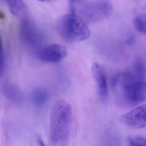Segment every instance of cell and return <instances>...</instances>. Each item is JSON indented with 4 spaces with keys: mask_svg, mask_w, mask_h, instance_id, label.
I'll list each match as a JSON object with an SVG mask.
<instances>
[{
    "mask_svg": "<svg viewBox=\"0 0 146 146\" xmlns=\"http://www.w3.org/2000/svg\"><path fill=\"white\" fill-rule=\"evenodd\" d=\"M111 85L116 103L120 107H133L146 99V82L136 80L129 73L115 75L111 78Z\"/></svg>",
    "mask_w": 146,
    "mask_h": 146,
    "instance_id": "6da1fadb",
    "label": "cell"
},
{
    "mask_svg": "<svg viewBox=\"0 0 146 146\" xmlns=\"http://www.w3.org/2000/svg\"><path fill=\"white\" fill-rule=\"evenodd\" d=\"M72 109L71 105L63 99L53 105L50 115V141L53 145L66 146L70 140Z\"/></svg>",
    "mask_w": 146,
    "mask_h": 146,
    "instance_id": "7a4b0ae2",
    "label": "cell"
},
{
    "mask_svg": "<svg viewBox=\"0 0 146 146\" xmlns=\"http://www.w3.org/2000/svg\"><path fill=\"white\" fill-rule=\"evenodd\" d=\"M57 27L60 36L67 42L84 41L90 36V30L86 22L76 13H71L61 17Z\"/></svg>",
    "mask_w": 146,
    "mask_h": 146,
    "instance_id": "3957f363",
    "label": "cell"
},
{
    "mask_svg": "<svg viewBox=\"0 0 146 146\" xmlns=\"http://www.w3.org/2000/svg\"><path fill=\"white\" fill-rule=\"evenodd\" d=\"M82 7L85 19L97 21L107 18L111 13L112 6L109 0H94L85 3Z\"/></svg>",
    "mask_w": 146,
    "mask_h": 146,
    "instance_id": "277c9868",
    "label": "cell"
},
{
    "mask_svg": "<svg viewBox=\"0 0 146 146\" xmlns=\"http://www.w3.org/2000/svg\"><path fill=\"white\" fill-rule=\"evenodd\" d=\"M123 124L132 128L140 129L146 127V105L123 114L119 118Z\"/></svg>",
    "mask_w": 146,
    "mask_h": 146,
    "instance_id": "5b68a950",
    "label": "cell"
},
{
    "mask_svg": "<svg viewBox=\"0 0 146 146\" xmlns=\"http://www.w3.org/2000/svg\"><path fill=\"white\" fill-rule=\"evenodd\" d=\"M67 50L64 45L52 44L45 46L40 51L39 57L42 61L48 63L60 61L66 57Z\"/></svg>",
    "mask_w": 146,
    "mask_h": 146,
    "instance_id": "8992f818",
    "label": "cell"
},
{
    "mask_svg": "<svg viewBox=\"0 0 146 146\" xmlns=\"http://www.w3.org/2000/svg\"><path fill=\"white\" fill-rule=\"evenodd\" d=\"M91 71L97 85L99 96L102 100H106L108 94V83L106 70L99 63H94L92 65Z\"/></svg>",
    "mask_w": 146,
    "mask_h": 146,
    "instance_id": "52a82bcc",
    "label": "cell"
},
{
    "mask_svg": "<svg viewBox=\"0 0 146 146\" xmlns=\"http://www.w3.org/2000/svg\"><path fill=\"white\" fill-rule=\"evenodd\" d=\"M3 95L7 99L16 103H20L24 100V95L20 89L16 86L7 84L3 89Z\"/></svg>",
    "mask_w": 146,
    "mask_h": 146,
    "instance_id": "ba28073f",
    "label": "cell"
},
{
    "mask_svg": "<svg viewBox=\"0 0 146 146\" xmlns=\"http://www.w3.org/2000/svg\"><path fill=\"white\" fill-rule=\"evenodd\" d=\"M49 97L48 91L44 88L36 89L32 95V99L33 104L37 106H42L45 104Z\"/></svg>",
    "mask_w": 146,
    "mask_h": 146,
    "instance_id": "9c48e42d",
    "label": "cell"
},
{
    "mask_svg": "<svg viewBox=\"0 0 146 146\" xmlns=\"http://www.w3.org/2000/svg\"><path fill=\"white\" fill-rule=\"evenodd\" d=\"M9 11L14 15L19 16L24 14L26 6L23 0H4Z\"/></svg>",
    "mask_w": 146,
    "mask_h": 146,
    "instance_id": "30bf717a",
    "label": "cell"
},
{
    "mask_svg": "<svg viewBox=\"0 0 146 146\" xmlns=\"http://www.w3.org/2000/svg\"><path fill=\"white\" fill-rule=\"evenodd\" d=\"M133 76L136 80L144 81L146 79L145 65L141 59H137L133 64Z\"/></svg>",
    "mask_w": 146,
    "mask_h": 146,
    "instance_id": "8fae6325",
    "label": "cell"
},
{
    "mask_svg": "<svg viewBox=\"0 0 146 146\" xmlns=\"http://www.w3.org/2000/svg\"><path fill=\"white\" fill-rule=\"evenodd\" d=\"M133 24L136 31L146 35V15H141L137 16L134 21Z\"/></svg>",
    "mask_w": 146,
    "mask_h": 146,
    "instance_id": "7c38bea8",
    "label": "cell"
},
{
    "mask_svg": "<svg viewBox=\"0 0 146 146\" xmlns=\"http://www.w3.org/2000/svg\"><path fill=\"white\" fill-rule=\"evenodd\" d=\"M127 141L130 146H146V139L141 136H130Z\"/></svg>",
    "mask_w": 146,
    "mask_h": 146,
    "instance_id": "4fadbf2b",
    "label": "cell"
},
{
    "mask_svg": "<svg viewBox=\"0 0 146 146\" xmlns=\"http://www.w3.org/2000/svg\"><path fill=\"white\" fill-rule=\"evenodd\" d=\"M5 61L2 42L0 37V77L2 76L5 70Z\"/></svg>",
    "mask_w": 146,
    "mask_h": 146,
    "instance_id": "5bb4252c",
    "label": "cell"
},
{
    "mask_svg": "<svg viewBox=\"0 0 146 146\" xmlns=\"http://www.w3.org/2000/svg\"><path fill=\"white\" fill-rule=\"evenodd\" d=\"M82 0H68L69 2V5H70V11L71 13H75L76 8L75 3H76L79 2Z\"/></svg>",
    "mask_w": 146,
    "mask_h": 146,
    "instance_id": "9a60e30c",
    "label": "cell"
},
{
    "mask_svg": "<svg viewBox=\"0 0 146 146\" xmlns=\"http://www.w3.org/2000/svg\"><path fill=\"white\" fill-rule=\"evenodd\" d=\"M38 143L40 146H45L43 141L42 140V139H40V138H38Z\"/></svg>",
    "mask_w": 146,
    "mask_h": 146,
    "instance_id": "2e32d148",
    "label": "cell"
},
{
    "mask_svg": "<svg viewBox=\"0 0 146 146\" xmlns=\"http://www.w3.org/2000/svg\"><path fill=\"white\" fill-rule=\"evenodd\" d=\"M37 1H48V0H37Z\"/></svg>",
    "mask_w": 146,
    "mask_h": 146,
    "instance_id": "e0dca14e",
    "label": "cell"
}]
</instances>
